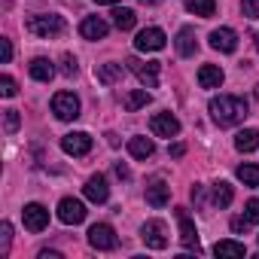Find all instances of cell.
<instances>
[{
	"label": "cell",
	"instance_id": "obj_8",
	"mask_svg": "<svg viewBox=\"0 0 259 259\" xmlns=\"http://www.w3.org/2000/svg\"><path fill=\"white\" fill-rule=\"evenodd\" d=\"M150 132H153L156 138H177V135H180V122H177V116H171V113H156V116L150 119Z\"/></svg>",
	"mask_w": 259,
	"mask_h": 259
},
{
	"label": "cell",
	"instance_id": "obj_21",
	"mask_svg": "<svg viewBox=\"0 0 259 259\" xmlns=\"http://www.w3.org/2000/svg\"><path fill=\"white\" fill-rule=\"evenodd\" d=\"M122 64H98L95 67V76H98V82H104V85H113V82H119L122 79Z\"/></svg>",
	"mask_w": 259,
	"mask_h": 259
},
{
	"label": "cell",
	"instance_id": "obj_32",
	"mask_svg": "<svg viewBox=\"0 0 259 259\" xmlns=\"http://www.w3.org/2000/svg\"><path fill=\"white\" fill-rule=\"evenodd\" d=\"M244 217H247L250 223H259V198H250V201L244 204Z\"/></svg>",
	"mask_w": 259,
	"mask_h": 259
},
{
	"label": "cell",
	"instance_id": "obj_33",
	"mask_svg": "<svg viewBox=\"0 0 259 259\" xmlns=\"http://www.w3.org/2000/svg\"><path fill=\"white\" fill-rule=\"evenodd\" d=\"M241 13L247 19H259V0H241Z\"/></svg>",
	"mask_w": 259,
	"mask_h": 259
},
{
	"label": "cell",
	"instance_id": "obj_18",
	"mask_svg": "<svg viewBox=\"0 0 259 259\" xmlns=\"http://www.w3.org/2000/svg\"><path fill=\"white\" fill-rule=\"evenodd\" d=\"M28 73H31L37 82H49V79L55 76V64H52L49 58H34V61L28 64Z\"/></svg>",
	"mask_w": 259,
	"mask_h": 259
},
{
	"label": "cell",
	"instance_id": "obj_28",
	"mask_svg": "<svg viewBox=\"0 0 259 259\" xmlns=\"http://www.w3.org/2000/svg\"><path fill=\"white\" fill-rule=\"evenodd\" d=\"M235 174L244 186H259V165H238Z\"/></svg>",
	"mask_w": 259,
	"mask_h": 259
},
{
	"label": "cell",
	"instance_id": "obj_6",
	"mask_svg": "<svg viewBox=\"0 0 259 259\" xmlns=\"http://www.w3.org/2000/svg\"><path fill=\"white\" fill-rule=\"evenodd\" d=\"M89 244H92L95 250H116V247H119V238H116L113 226L95 223V226L89 229Z\"/></svg>",
	"mask_w": 259,
	"mask_h": 259
},
{
	"label": "cell",
	"instance_id": "obj_5",
	"mask_svg": "<svg viewBox=\"0 0 259 259\" xmlns=\"http://www.w3.org/2000/svg\"><path fill=\"white\" fill-rule=\"evenodd\" d=\"M128 70H132L147 89H156L159 85V61H141V58H128L125 61Z\"/></svg>",
	"mask_w": 259,
	"mask_h": 259
},
{
	"label": "cell",
	"instance_id": "obj_10",
	"mask_svg": "<svg viewBox=\"0 0 259 259\" xmlns=\"http://www.w3.org/2000/svg\"><path fill=\"white\" fill-rule=\"evenodd\" d=\"M135 46H138V52H159V49H165V31L162 28H144L138 34Z\"/></svg>",
	"mask_w": 259,
	"mask_h": 259
},
{
	"label": "cell",
	"instance_id": "obj_27",
	"mask_svg": "<svg viewBox=\"0 0 259 259\" xmlns=\"http://www.w3.org/2000/svg\"><path fill=\"white\" fill-rule=\"evenodd\" d=\"M232 198H235V192H232V186L229 183H213V204L217 207H229L232 204Z\"/></svg>",
	"mask_w": 259,
	"mask_h": 259
},
{
	"label": "cell",
	"instance_id": "obj_26",
	"mask_svg": "<svg viewBox=\"0 0 259 259\" xmlns=\"http://www.w3.org/2000/svg\"><path fill=\"white\" fill-rule=\"evenodd\" d=\"M135 22H138V16L132 13V10H113V25L119 28V31H132L135 28Z\"/></svg>",
	"mask_w": 259,
	"mask_h": 259
},
{
	"label": "cell",
	"instance_id": "obj_16",
	"mask_svg": "<svg viewBox=\"0 0 259 259\" xmlns=\"http://www.w3.org/2000/svg\"><path fill=\"white\" fill-rule=\"evenodd\" d=\"M79 34H82V40H104L107 37V22L98 19V16H89V19H82Z\"/></svg>",
	"mask_w": 259,
	"mask_h": 259
},
{
	"label": "cell",
	"instance_id": "obj_14",
	"mask_svg": "<svg viewBox=\"0 0 259 259\" xmlns=\"http://www.w3.org/2000/svg\"><path fill=\"white\" fill-rule=\"evenodd\" d=\"M210 46H213L217 52L232 55V52L238 49V34H235L232 28H217V31H210Z\"/></svg>",
	"mask_w": 259,
	"mask_h": 259
},
{
	"label": "cell",
	"instance_id": "obj_31",
	"mask_svg": "<svg viewBox=\"0 0 259 259\" xmlns=\"http://www.w3.org/2000/svg\"><path fill=\"white\" fill-rule=\"evenodd\" d=\"M16 92H19V85H16V79L4 73V76H0V95H4V98H13Z\"/></svg>",
	"mask_w": 259,
	"mask_h": 259
},
{
	"label": "cell",
	"instance_id": "obj_24",
	"mask_svg": "<svg viewBox=\"0 0 259 259\" xmlns=\"http://www.w3.org/2000/svg\"><path fill=\"white\" fill-rule=\"evenodd\" d=\"M122 104H125V110H128V113H135V110H141V107H147V104H150V92H147V89H138V92H128Z\"/></svg>",
	"mask_w": 259,
	"mask_h": 259
},
{
	"label": "cell",
	"instance_id": "obj_37",
	"mask_svg": "<svg viewBox=\"0 0 259 259\" xmlns=\"http://www.w3.org/2000/svg\"><path fill=\"white\" fill-rule=\"evenodd\" d=\"M116 174H119V177H122V180H132V171H128V168H125V165H122V162H119V165H116Z\"/></svg>",
	"mask_w": 259,
	"mask_h": 259
},
{
	"label": "cell",
	"instance_id": "obj_22",
	"mask_svg": "<svg viewBox=\"0 0 259 259\" xmlns=\"http://www.w3.org/2000/svg\"><path fill=\"white\" fill-rule=\"evenodd\" d=\"M128 153H132L135 159H150L156 153V144L150 138H132L128 141Z\"/></svg>",
	"mask_w": 259,
	"mask_h": 259
},
{
	"label": "cell",
	"instance_id": "obj_39",
	"mask_svg": "<svg viewBox=\"0 0 259 259\" xmlns=\"http://www.w3.org/2000/svg\"><path fill=\"white\" fill-rule=\"evenodd\" d=\"M40 259H61V253H55V250H43Z\"/></svg>",
	"mask_w": 259,
	"mask_h": 259
},
{
	"label": "cell",
	"instance_id": "obj_43",
	"mask_svg": "<svg viewBox=\"0 0 259 259\" xmlns=\"http://www.w3.org/2000/svg\"><path fill=\"white\" fill-rule=\"evenodd\" d=\"M256 49H259V34H256Z\"/></svg>",
	"mask_w": 259,
	"mask_h": 259
},
{
	"label": "cell",
	"instance_id": "obj_9",
	"mask_svg": "<svg viewBox=\"0 0 259 259\" xmlns=\"http://www.w3.org/2000/svg\"><path fill=\"white\" fill-rule=\"evenodd\" d=\"M22 220H25V229H28V232H43V229L49 226V210L34 201V204H25Z\"/></svg>",
	"mask_w": 259,
	"mask_h": 259
},
{
	"label": "cell",
	"instance_id": "obj_29",
	"mask_svg": "<svg viewBox=\"0 0 259 259\" xmlns=\"http://www.w3.org/2000/svg\"><path fill=\"white\" fill-rule=\"evenodd\" d=\"M4 122H7V132H10V135H16V132H19V125H22L19 110H4Z\"/></svg>",
	"mask_w": 259,
	"mask_h": 259
},
{
	"label": "cell",
	"instance_id": "obj_25",
	"mask_svg": "<svg viewBox=\"0 0 259 259\" xmlns=\"http://www.w3.org/2000/svg\"><path fill=\"white\" fill-rule=\"evenodd\" d=\"M213 253H217V256H244L247 247H244L241 241H217V244H213Z\"/></svg>",
	"mask_w": 259,
	"mask_h": 259
},
{
	"label": "cell",
	"instance_id": "obj_40",
	"mask_svg": "<svg viewBox=\"0 0 259 259\" xmlns=\"http://www.w3.org/2000/svg\"><path fill=\"white\" fill-rule=\"evenodd\" d=\"M141 4H147V7H156V4H162V0H141Z\"/></svg>",
	"mask_w": 259,
	"mask_h": 259
},
{
	"label": "cell",
	"instance_id": "obj_42",
	"mask_svg": "<svg viewBox=\"0 0 259 259\" xmlns=\"http://www.w3.org/2000/svg\"><path fill=\"white\" fill-rule=\"evenodd\" d=\"M253 98H256V101H259V85H256V92H253Z\"/></svg>",
	"mask_w": 259,
	"mask_h": 259
},
{
	"label": "cell",
	"instance_id": "obj_2",
	"mask_svg": "<svg viewBox=\"0 0 259 259\" xmlns=\"http://www.w3.org/2000/svg\"><path fill=\"white\" fill-rule=\"evenodd\" d=\"M25 28L34 34V37H43V40H52V37H61L67 31L64 19L61 16H31L25 22Z\"/></svg>",
	"mask_w": 259,
	"mask_h": 259
},
{
	"label": "cell",
	"instance_id": "obj_1",
	"mask_svg": "<svg viewBox=\"0 0 259 259\" xmlns=\"http://www.w3.org/2000/svg\"><path fill=\"white\" fill-rule=\"evenodd\" d=\"M210 116H213V122L217 125H238L244 116H247V101L244 98H238V95H220V98H213L210 101Z\"/></svg>",
	"mask_w": 259,
	"mask_h": 259
},
{
	"label": "cell",
	"instance_id": "obj_36",
	"mask_svg": "<svg viewBox=\"0 0 259 259\" xmlns=\"http://www.w3.org/2000/svg\"><path fill=\"white\" fill-rule=\"evenodd\" d=\"M247 223H250L247 217H235V220H232V232H235V235H241V232H247Z\"/></svg>",
	"mask_w": 259,
	"mask_h": 259
},
{
	"label": "cell",
	"instance_id": "obj_11",
	"mask_svg": "<svg viewBox=\"0 0 259 259\" xmlns=\"http://www.w3.org/2000/svg\"><path fill=\"white\" fill-rule=\"evenodd\" d=\"M61 150L67 156H89L92 153V138L85 132H73V135H64L61 138Z\"/></svg>",
	"mask_w": 259,
	"mask_h": 259
},
{
	"label": "cell",
	"instance_id": "obj_30",
	"mask_svg": "<svg viewBox=\"0 0 259 259\" xmlns=\"http://www.w3.org/2000/svg\"><path fill=\"white\" fill-rule=\"evenodd\" d=\"M10 241H13V226L10 223H4V226H0V253H10Z\"/></svg>",
	"mask_w": 259,
	"mask_h": 259
},
{
	"label": "cell",
	"instance_id": "obj_13",
	"mask_svg": "<svg viewBox=\"0 0 259 259\" xmlns=\"http://www.w3.org/2000/svg\"><path fill=\"white\" fill-rule=\"evenodd\" d=\"M82 192H85V198H89V201H95V204H104V201L110 198L107 177H104V174H95V177H89V180H85V186H82Z\"/></svg>",
	"mask_w": 259,
	"mask_h": 259
},
{
	"label": "cell",
	"instance_id": "obj_23",
	"mask_svg": "<svg viewBox=\"0 0 259 259\" xmlns=\"http://www.w3.org/2000/svg\"><path fill=\"white\" fill-rule=\"evenodd\" d=\"M186 10L198 19H210L217 13V0H186Z\"/></svg>",
	"mask_w": 259,
	"mask_h": 259
},
{
	"label": "cell",
	"instance_id": "obj_17",
	"mask_svg": "<svg viewBox=\"0 0 259 259\" xmlns=\"http://www.w3.org/2000/svg\"><path fill=\"white\" fill-rule=\"evenodd\" d=\"M223 70L217 67V64H201V70H198V85L201 89H220L223 85Z\"/></svg>",
	"mask_w": 259,
	"mask_h": 259
},
{
	"label": "cell",
	"instance_id": "obj_12",
	"mask_svg": "<svg viewBox=\"0 0 259 259\" xmlns=\"http://www.w3.org/2000/svg\"><path fill=\"white\" fill-rule=\"evenodd\" d=\"M174 217H177V223H180V241H183V247H189V250H201V247H198V232H195V223L189 220V213H186L183 207H177Z\"/></svg>",
	"mask_w": 259,
	"mask_h": 259
},
{
	"label": "cell",
	"instance_id": "obj_34",
	"mask_svg": "<svg viewBox=\"0 0 259 259\" xmlns=\"http://www.w3.org/2000/svg\"><path fill=\"white\" fill-rule=\"evenodd\" d=\"M76 70H79V67H76V58H73V55H64V58H61V73H64V76H76Z\"/></svg>",
	"mask_w": 259,
	"mask_h": 259
},
{
	"label": "cell",
	"instance_id": "obj_35",
	"mask_svg": "<svg viewBox=\"0 0 259 259\" xmlns=\"http://www.w3.org/2000/svg\"><path fill=\"white\" fill-rule=\"evenodd\" d=\"M0 61H4V64L13 61V43H10L7 37H0Z\"/></svg>",
	"mask_w": 259,
	"mask_h": 259
},
{
	"label": "cell",
	"instance_id": "obj_19",
	"mask_svg": "<svg viewBox=\"0 0 259 259\" xmlns=\"http://www.w3.org/2000/svg\"><path fill=\"white\" fill-rule=\"evenodd\" d=\"M235 150H238V153H253V150H259V132H256V128H244V132L235 135Z\"/></svg>",
	"mask_w": 259,
	"mask_h": 259
},
{
	"label": "cell",
	"instance_id": "obj_41",
	"mask_svg": "<svg viewBox=\"0 0 259 259\" xmlns=\"http://www.w3.org/2000/svg\"><path fill=\"white\" fill-rule=\"evenodd\" d=\"M95 4H119V0H95Z\"/></svg>",
	"mask_w": 259,
	"mask_h": 259
},
{
	"label": "cell",
	"instance_id": "obj_7",
	"mask_svg": "<svg viewBox=\"0 0 259 259\" xmlns=\"http://www.w3.org/2000/svg\"><path fill=\"white\" fill-rule=\"evenodd\" d=\"M58 220L64 226H79L85 220V204L76 201V198H61L58 201Z\"/></svg>",
	"mask_w": 259,
	"mask_h": 259
},
{
	"label": "cell",
	"instance_id": "obj_15",
	"mask_svg": "<svg viewBox=\"0 0 259 259\" xmlns=\"http://www.w3.org/2000/svg\"><path fill=\"white\" fill-rule=\"evenodd\" d=\"M168 201H171V186L165 180H156L147 186V204L150 207H165Z\"/></svg>",
	"mask_w": 259,
	"mask_h": 259
},
{
	"label": "cell",
	"instance_id": "obj_38",
	"mask_svg": "<svg viewBox=\"0 0 259 259\" xmlns=\"http://www.w3.org/2000/svg\"><path fill=\"white\" fill-rule=\"evenodd\" d=\"M183 153H186V147H183V144H174V147H171V156H174V159H180Z\"/></svg>",
	"mask_w": 259,
	"mask_h": 259
},
{
	"label": "cell",
	"instance_id": "obj_4",
	"mask_svg": "<svg viewBox=\"0 0 259 259\" xmlns=\"http://www.w3.org/2000/svg\"><path fill=\"white\" fill-rule=\"evenodd\" d=\"M141 238L150 250H165L168 247V229L162 220H147L144 229H141Z\"/></svg>",
	"mask_w": 259,
	"mask_h": 259
},
{
	"label": "cell",
	"instance_id": "obj_20",
	"mask_svg": "<svg viewBox=\"0 0 259 259\" xmlns=\"http://www.w3.org/2000/svg\"><path fill=\"white\" fill-rule=\"evenodd\" d=\"M177 52L183 58H189V55L198 52V40H195V31L192 28H180V34H177Z\"/></svg>",
	"mask_w": 259,
	"mask_h": 259
},
{
	"label": "cell",
	"instance_id": "obj_3",
	"mask_svg": "<svg viewBox=\"0 0 259 259\" xmlns=\"http://www.w3.org/2000/svg\"><path fill=\"white\" fill-rule=\"evenodd\" d=\"M52 113L61 119V122H73L79 116V98L73 92H58L52 98Z\"/></svg>",
	"mask_w": 259,
	"mask_h": 259
}]
</instances>
